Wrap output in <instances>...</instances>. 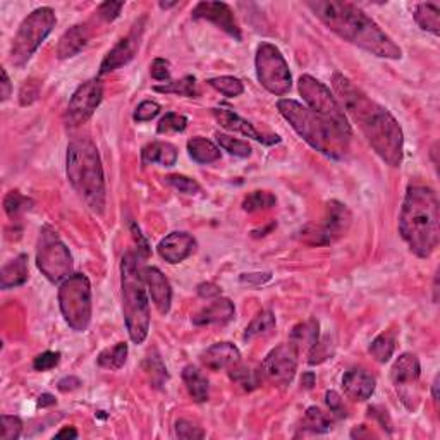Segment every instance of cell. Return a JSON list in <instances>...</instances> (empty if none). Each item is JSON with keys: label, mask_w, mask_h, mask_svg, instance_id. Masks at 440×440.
<instances>
[{"label": "cell", "mask_w": 440, "mask_h": 440, "mask_svg": "<svg viewBox=\"0 0 440 440\" xmlns=\"http://www.w3.org/2000/svg\"><path fill=\"white\" fill-rule=\"evenodd\" d=\"M301 428L310 434H327L332 428V418H329L322 410H318L317 406H311L306 410Z\"/></svg>", "instance_id": "obj_32"}, {"label": "cell", "mask_w": 440, "mask_h": 440, "mask_svg": "<svg viewBox=\"0 0 440 440\" xmlns=\"http://www.w3.org/2000/svg\"><path fill=\"white\" fill-rule=\"evenodd\" d=\"M196 291H198L199 298L203 299H214L220 296V287L214 282H202L198 287H196Z\"/></svg>", "instance_id": "obj_54"}, {"label": "cell", "mask_w": 440, "mask_h": 440, "mask_svg": "<svg viewBox=\"0 0 440 440\" xmlns=\"http://www.w3.org/2000/svg\"><path fill=\"white\" fill-rule=\"evenodd\" d=\"M298 353L293 342L274 347L263 359L262 375L275 386H289L298 370Z\"/></svg>", "instance_id": "obj_13"}, {"label": "cell", "mask_w": 440, "mask_h": 440, "mask_svg": "<svg viewBox=\"0 0 440 440\" xmlns=\"http://www.w3.org/2000/svg\"><path fill=\"white\" fill-rule=\"evenodd\" d=\"M419 374H422L419 359L411 353H403L390 368V380L399 389V387L413 386L418 382Z\"/></svg>", "instance_id": "obj_23"}, {"label": "cell", "mask_w": 440, "mask_h": 440, "mask_svg": "<svg viewBox=\"0 0 440 440\" xmlns=\"http://www.w3.org/2000/svg\"><path fill=\"white\" fill-rule=\"evenodd\" d=\"M155 91L158 93H175L181 97H198V88H196V78L195 76H184L179 81L166 83L162 86H155Z\"/></svg>", "instance_id": "obj_36"}, {"label": "cell", "mask_w": 440, "mask_h": 440, "mask_svg": "<svg viewBox=\"0 0 440 440\" xmlns=\"http://www.w3.org/2000/svg\"><path fill=\"white\" fill-rule=\"evenodd\" d=\"M439 196L432 187L415 184L404 196L399 233L407 248L419 258H428L439 246L440 215Z\"/></svg>", "instance_id": "obj_3"}, {"label": "cell", "mask_w": 440, "mask_h": 440, "mask_svg": "<svg viewBox=\"0 0 440 440\" xmlns=\"http://www.w3.org/2000/svg\"><path fill=\"white\" fill-rule=\"evenodd\" d=\"M37 265L40 272L54 284L64 282L73 275V255L50 226H43L40 229Z\"/></svg>", "instance_id": "obj_9"}, {"label": "cell", "mask_w": 440, "mask_h": 440, "mask_svg": "<svg viewBox=\"0 0 440 440\" xmlns=\"http://www.w3.org/2000/svg\"><path fill=\"white\" fill-rule=\"evenodd\" d=\"M55 404V398L52 394H42L38 398V406L40 407H45V406H52Z\"/></svg>", "instance_id": "obj_60"}, {"label": "cell", "mask_w": 440, "mask_h": 440, "mask_svg": "<svg viewBox=\"0 0 440 440\" xmlns=\"http://www.w3.org/2000/svg\"><path fill=\"white\" fill-rule=\"evenodd\" d=\"M277 203V198L274 195L269 193V191H253L245 198L243 202V210L250 212H260V210H267V208H272Z\"/></svg>", "instance_id": "obj_39"}, {"label": "cell", "mask_w": 440, "mask_h": 440, "mask_svg": "<svg viewBox=\"0 0 440 440\" xmlns=\"http://www.w3.org/2000/svg\"><path fill=\"white\" fill-rule=\"evenodd\" d=\"M375 386H377V382H375L374 375L368 374L363 368H351L342 377L344 392L353 401H368L374 395Z\"/></svg>", "instance_id": "obj_20"}, {"label": "cell", "mask_w": 440, "mask_h": 440, "mask_svg": "<svg viewBox=\"0 0 440 440\" xmlns=\"http://www.w3.org/2000/svg\"><path fill=\"white\" fill-rule=\"evenodd\" d=\"M332 354H334V344H332V339L327 335V337H323L322 341L318 339V341L310 347V351H308V363H310V365H320V363H323L325 359H329Z\"/></svg>", "instance_id": "obj_42"}, {"label": "cell", "mask_w": 440, "mask_h": 440, "mask_svg": "<svg viewBox=\"0 0 440 440\" xmlns=\"http://www.w3.org/2000/svg\"><path fill=\"white\" fill-rule=\"evenodd\" d=\"M208 85L214 90H217L219 93H222L224 97H239L245 91V85H243L241 79L234 78V76H220V78H212L208 79Z\"/></svg>", "instance_id": "obj_37"}, {"label": "cell", "mask_w": 440, "mask_h": 440, "mask_svg": "<svg viewBox=\"0 0 440 440\" xmlns=\"http://www.w3.org/2000/svg\"><path fill=\"white\" fill-rule=\"evenodd\" d=\"M150 74L151 78L157 79V81H169L170 79V62L166 61V59H155L151 62L150 67Z\"/></svg>", "instance_id": "obj_49"}, {"label": "cell", "mask_w": 440, "mask_h": 440, "mask_svg": "<svg viewBox=\"0 0 440 440\" xmlns=\"http://www.w3.org/2000/svg\"><path fill=\"white\" fill-rule=\"evenodd\" d=\"M229 377H231V380H233V382L238 383V386H241L243 389H246V390L257 389L258 383H260L258 375L255 374V371H251L250 368L243 366L241 363H238V365L231 368Z\"/></svg>", "instance_id": "obj_41"}, {"label": "cell", "mask_w": 440, "mask_h": 440, "mask_svg": "<svg viewBox=\"0 0 440 440\" xmlns=\"http://www.w3.org/2000/svg\"><path fill=\"white\" fill-rule=\"evenodd\" d=\"M432 395H434V401H439V375L434 378V383H432Z\"/></svg>", "instance_id": "obj_61"}, {"label": "cell", "mask_w": 440, "mask_h": 440, "mask_svg": "<svg viewBox=\"0 0 440 440\" xmlns=\"http://www.w3.org/2000/svg\"><path fill=\"white\" fill-rule=\"evenodd\" d=\"M55 439H78V430L74 427H64L55 434Z\"/></svg>", "instance_id": "obj_58"}, {"label": "cell", "mask_w": 440, "mask_h": 440, "mask_svg": "<svg viewBox=\"0 0 440 440\" xmlns=\"http://www.w3.org/2000/svg\"><path fill=\"white\" fill-rule=\"evenodd\" d=\"M145 371L148 377H150V382L154 383V387H157V389H162V387L166 386L167 378H169L167 368L163 365L162 358H160L157 351H154V353L146 356Z\"/></svg>", "instance_id": "obj_34"}, {"label": "cell", "mask_w": 440, "mask_h": 440, "mask_svg": "<svg viewBox=\"0 0 440 440\" xmlns=\"http://www.w3.org/2000/svg\"><path fill=\"white\" fill-rule=\"evenodd\" d=\"M79 386H81V380H79L78 377H64L62 380H59L57 389L61 392H71V390L78 389Z\"/></svg>", "instance_id": "obj_55"}, {"label": "cell", "mask_w": 440, "mask_h": 440, "mask_svg": "<svg viewBox=\"0 0 440 440\" xmlns=\"http://www.w3.org/2000/svg\"><path fill=\"white\" fill-rule=\"evenodd\" d=\"M214 117L217 119V122L224 127V129L234 131V133H241V134L248 136V138L257 139V141L263 143V145H277V143H281V138H279L277 134L260 133L253 124L248 122L246 119H243L241 115H238L233 110L214 109Z\"/></svg>", "instance_id": "obj_17"}, {"label": "cell", "mask_w": 440, "mask_h": 440, "mask_svg": "<svg viewBox=\"0 0 440 440\" xmlns=\"http://www.w3.org/2000/svg\"><path fill=\"white\" fill-rule=\"evenodd\" d=\"M40 95V85L35 79H30V81H26L25 85L21 86V91H19V102H21V105H30V103H33L35 100L38 98Z\"/></svg>", "instance_id": "obj_50"}, {"label": "cell", "mask_w": 440, "mask_h": 440, "mask_svg": "<svg viewBox=\"0 0 440 440\" xmlns=\"http://www.w3.org/2000/svg\"><path fill=\"white\" fill-rule=\"evenodd\" d=\"M196 250V239L187 233H172L158 243V255L167 263H181L190 258Z\"/></svg>", "instance_id": "obj_18"}, {"label": "cell", "mask_w": 440, "mask_h": 440, "mask_svg": "<svg viewBox=\"0 0 440 440\" xmlns=\"http://www.w3.org/2000/svg\"><path fill=\"white\" fill-rule=\"evenodd\" d=\"M217 141L220 148H224L226 151H229L231 155H234V157H241V158H246L250 157L251 151H253V148H251V145L248 141H243V139H238V138H233V136H227V134H217Z\"/></svg>", "instance_id": "obj_40"}, {"label": "cell", "mask_w": 440, "mask_h": 440, "mask_svg": "<svg viewBox=\"0 0 440 440\" xmlns=\"http://www.w3.org/2000/svg\"><path fill=\"white\" fill-rule=\"evenodd\" d=\"M353 215L344 203L330 199L325 205V214L320 222L306 224L298 233L299 241L310 246H329L339 241L349 231Z\"/></svg>", "instance_id": "obj_10"}, {"label": "cell", "mask_w": 440, "mask_h": 440, "mask_svg": "<svg viewBox=\"0 0 440 440\" xmlns=\"http://www.w3.org/2000/svg\"><path fill=\"white\" fill-rule=\"evenodd\" d=\"M193 19H202V21H208L212 25H215L220 28L222 31H226L229 37H233L241 42L243 35H241V28H239L238 21H236L234 13L231 11V7L224 2H199L196 4V7L193 9Z\"/></svg>", "instance_id": "obj_15"}, {"label": "cell", "mask_w": 440, "mask_h": 440, "mask_svg": "<svg viewBox=\"0 0 440 440\" xmlns=\"http://www.w3.org/2000/svg\"><path fill=\"white\" fill-rule=\"evenodd\" d=\"M332 88L337 95L344 114L358 124L375 154L390 167H399L404 157V136L399 122L386 107L378 105L346 76H332Z\"/></svg>", "instance_id": "obj_1"}, {"label": "cell", "mask_w": 440, "mask_h": 440, "mask_svg": "<svg viewBox=\"0 0 440 440\" xmlns=\"http://www.w3.org/2000/svg\"><path fill=\"white\" fill-rule=\"evenodd\" d=\"M277 109L282 117L293 126L296 133L301 136L313 150L334 160L346 157L347 150H349L351 134H346L327 119H323L322 115L315 114L313 110L296 100H279Z\"/></svg>", "instance_id": "obj_5"}, {"label": "cell", "mask_w": 440, "mask_h": 440, "mask_svg": "<svg viewBox=\"0 0 440 440\" xmlns=\"http://www.w3.org/2000/svg\"><path fill=\"white\" fill-rule=\"evenodd\" d=\"M158 114H160L158 103L154 102V100H145V102L139 103L138 109L134 110L133 119L136 122H146V121H151L154 117H157Z\"/></svg>", "instance_id": "obj_47"}, {"label": "cell", "mask_w": 440, "mask_h": 440, "mask_svg": "<svg viewBox=\"0 0 440 440\" xmlns=\"http://www.w3.org/2000/svg\"><path fill=\"white\" fill-rule=\"evenodd\" d=\"M166 183L170 184L172 187L179 191V193L184 195H199L202 193V186L195 181V179L186 178V175L181 174H170L166 178Z\"/></svg>", "instance_id": "obj_44"}, {"label": "cell", "mask_w": 440, "mask_h": 440, "mask_svg": "<svg viewBox=\"0 0 440 440\" xmlns=\"http://www.w3.org/2000/svg\"><path fill=\"white\" fill-rule=\"evenodd\" d=\"M351 437L353 439H370V437H375V434L371 430H368V428L365 425L354 428L353 432H351Z\"/></svg>", "instance_id": "obj_57"}, {"label": "cell", "mask_w": 440, "mask_h": 440, "mask_svg": "<svg viewBox=\"0 0 440 440\" xmlns=\"http://www.w3.org/2000/svg\"><path fill=\"white\" fill-rule=\"evenodd\" d=\"M121 293L122 313L131 341L143 344L150 330V303H148L145 279L139 272L138 257L134 253H126L122 258Z\"/></svg>", "instance_id": "obj_6"}, {"label": "cell", "mask_w": 440, "mask_h": 440, "mask_svg": "<svg viewBox=\"0 0 440 440\" xmlns=\"http://www.w3.org/2000/svg\"><path fill=\"white\" fill-rule=\"evenodd\" d=\"M318 339H320L318 322L317 320H308V322H303L294 327L293 332H291L289 342H293L299 351V349H303V347L310 349V347L313 346Z\"/></svg>", "instance_id": "obj_30"}, {"label": "cell", "mask_w": 440, "mask_h": 440, "mask_svg": "<svg viewBox=\"0 0 440 440\" xmlns=\"http://www.w3.org/2000/svg\"><path fill=\"white\" fill-rule=\"evenodd\" d=\"M103 98V86L98 79H88L78 86L66 110V124L71 127L85 124L95 110L98 109Z\"/></svg>", "instance_id": "obj_14"}, {"label": "cell", "mask_w": 440, "mask_h": 440, "mask_svg": "<svg viewBox=\"0 0 440 440\" xmlns=\"http://www.w3.org/2000/svg\"><path fill=\"white\" fill-rule=\"evenodd\" d=\"M178 2H170V4H166V2H160V7L162 9H169V7H174Z\"/></svg>", "instance_id": "obj_62"}, {"label": "cell", "mask_w": 440, "mask_h": 440, "mask_svg": "<svg viewBox=\"0 0 440 440\" xmlns=\"http://www.w3.org/2000/svg\"><path fill=\"white\" fill-rule=\"evenodd\" d=\"M141 158L145 166L160 163L163 167H172L178 162V148L166 141H151L143 148Z\"/></svg>", "instance_id": "obj_25"}, {"label": "cell", "mask_w": 440, "mask_h": 440, "mask_svg": "<svg viewBox=\"0 0 440 440\" xmlns=\"http://www.w3.org/2000/svg\"><path fill=\"white\" fill-rule=\"evenodd\" d=\"M59 306L67 325L85 332L91 322V284L85 274H73L59 287Z\"/></svg>", "instance_id": "obj_8"}, {"label": "cell", "mask_w": 440, "mask_h": 440, "mask_svg": "<svg viewBox=\"0 0 440 440\" xmlns=\"http://www.w3.org/2000/svg\"><path fill=\"white\" fill-rule=\"evenodd\" d=\"M395 349V339L390 332H383L378 337L374 339L370 344V354L377 359L378 363H387L392 358Z\"/></svg>", "instance_id": "obj_35"}, {"label": "cell", "mask_w": 440, "mask_h": 440, "mask_svg": "<svg viewBox=\"0 0 440 440\" xmlns=\"http://www.w3.org/2000/svg\"><path fill=\"white\" fill-rule=\"evenodd\" d=\"M272 279L270 272H255V274H241L239 282L248 284V286H262V284L269 282Z\"/></svg>", "instance_id": "obj_53"}, {"label": "cell", "mask_w": 440, "mask_h": 440, "mask_svg": "<svg viewBox=\"0 0 440 440\" xmlns=\"http://www.w3.org/2000/svg\"><path fill=\"white\" fill-rule=\"evenodd\" d=\"M0 86H2V90H0V98H2V102H6V100L11 97V93H13V85H11V79L9 76H7L6 69H2V83H0Z\"/></svg>", "instance_id": "obj_56"}, {"label": "cell", "mask_w": 440, "mask_h": 440, "mask_svg": "<svg viewBox=\"0 0 440 440\" xmlns=\"http://www.w3.org/2000/svg\"><path fill=\"white\" fill-rule=\"evenodd\" d=\"M124 7V2H103L102 6L98 7L97 13L103 21H114V19L119 18Z\"/></svg>", "instance_id": "obj_51"}, {"label": "cell", "mask_w": 440, "mask_h": 440, "mask_svg": "<svg viewBox=\"0 0 440 440\" xmlns=\"http://www.w3.org/2000/svg\"><path fill=\"white\" fill-rule=\"evenodd\" d=\"M28 257L25 253L18 255L11 260L7 265L2 267L0 272V287L2 289H13V287L23 286L28 281Z\"/></svg>", "instance_id": "obj_26"}, {"label": "cell", "mask_w": 440, "mask_h": 440, "mask_svg": "<svg viewBox=\"0 0 440 440\" xmlns=\"http://www.w3.org/2000/svg\"><path fill=\"white\" fill-rule=\"evenodd\" d=\"M141 274L143 279H145L146 289L151 296L154 305L157 306L160 313L167 315L170 311L172 303V289L167 277L157 269V267H145Z\"/></svg>", "instance_id": "obj_19"}, {"label": "cell", "mask_w": 440, "mask_h": 440, "mask_svg": "<svg viewBox=\"0 0 440 440\" xmlns=\"http://www.w3.org/2000/svg\"><path fill=\"white\" fill-rule=\"evenodd\" d=\"M301 386L305 387V389H313V386H315V374L313 371H306V374H303Z\"/></svg>", "instance_id": "obj_59"}, {"label": "cell", "mask_w": 440, "mask_h": 440, "mask_svg": "<svg viewBox=\"0 0 440 440\" xmlns=\"http://www.w3.org/2000/svg\"><path fill=\"white\" fill-rule=\"evenodd\" d=\"M23 432V422L18 416L2 415V432H0V439L2 440H18L21 437Z\"/></svg>", "instance_id": "obj_45"}, {"label": "cell", "mask_w": 440, "mask_h": 440, "mask_svg": "<svg viewBox=\"0 0 440 440\" xmlns=\"http://www.w3.org/2000/svg\"><path fill=\"white\" fill-rule=\"evenodd\" d=\"M325 403H327V406H329L330 413L339 415V416H346V407H344L341 395H339L335 390L327 392V394H325Z\"/></svg>", "instance_id": "obj_52"}, {"label": "cell", "mask_w": 440, "mask_h": 440, "mask_svg": "<svg viewBox=\"0 0 440 440\" xmlns=\"http://www.w3.org/2000/svg\"><path fill=\"white\" fill-rule=\"evenodd\" d=\"M236 308L234 303L227 298H215L214 303L203 308L202 311L195 315L191 318L193 325L196 327H205V325H214V323H227L229 320L234 318Z\"/></svg>", "instance_id": "obj_22"}, {"label": "cell", "mask_w": 440, "mask_h": 440, "mask_svg": "<svg viewBox=\"0 0 440 440\" xmlns=\"http://www.w3.org/2000/svg\"><path fill=\"white\" fill-rule=\"evenodd\" d=\"M141 37H143V19L138 23V25L131 28L127 37H124L121 42L105 55V59H103L102 64H100V74L112 73V71L119 69V67L126 66L127 62L133 61L136 52L139 49V43H141Z\"/></svg>", "instance_id": "obj_16"}, {"label": "cell", "mask_w": 440, "mask_h": 440, "mask_svg": "<svg viewBox=\"0 0 440 440\" xmlns=\"http://www.w3.org/2000/svg\"><path fill=\"white\" fill-rule=\"evenodd\" d=\"M306 6L323 25L346 42L370 52L375 57L394 59V61L403 57V50L395 45L394 40L370 16L353 4L339 2V0H317V2H306Z\"/></svg>", "instance_id": "obj_2"}, {"label": "cell", "mask_w": 440, "mask_h": 440, "mask_svg": "<svg viewBox=\"0 0 440 440\" xmlns=\"http://www.w3.org/2000/svg\"><path fill=\"white\" fill-rule=\"evenodd\" d=\"M127 359V344L119 342L115 346L107 347L102 353L98 354L97 363L100 368H105V370H119L124 366Z\"/></svg>", "instance_id": "obj_31"}, {"label": "cell", "mask_w": 440, "mask_h": 440, "mask_svg": "<svg viewBox=\"0 0 440 440\" xmlns=\"http://www.w3.org/2000/svg\"><path fill=\"white\" fill-rule=\"evenodd\" d=\"M90 42V30L85 25H76L62 35L57 43V57L64 61V59H71L78 55Z\"/></svg>", "instance_id": "obj_24"}, {"label": "cell", "mask_w": 440, "mask_h": 440, "mask_svg": "<svg viewBox=\"0 0 440 440\" xmlns=\"http://www.w3.org/2000/svg\"><path fill=\"white\" fill-rule=\"evenodd\" d=\"M187 126V117H184L181 114H175V112H169V114L163 115L160 119L157 126L158 134H169V133H183Z\"/></svg>", "instance_id": "obj_43"}, {"label": "cell", "mask_w": 440, "mask_h": 440, "mask_svg": "<svg viewBox=\"0 0 440 440\" xmlns=\"http://www.w3.org/2000/svg\"><path fill=\"white\" fill-rule=\"evenodd\" d=\"M298 88L308 109L313 110L315 114L322 115L323 119H327V121L334 124L335 127H339L346 134H351L349 121H347L342 107L339 105L337 98L330 93L329 88L323 85L322 81L315 79L313 76L305 74L299 78Z\"/></svg>", "instance_id": "obj_12"}, {"label": "cell", "mask_w": 440, "mask_h": 440, "mask_svg": "<svg viewBox=\"0 0 440 440\" xmlns=\"http://www.w3.org/2000/svg\"><path fill=\"white\" fill-rule=\"evenodd\" d=\"M275 317L270 310L265 311H260V313L250 322V325L246 327L245 330V341H251V339L260 337V335H265L269 334L270 330L275 329Z\"/></svg>", "instance_id": "obj_33"}, {"label": "cell", "mask_w": 440, "mask_h": 440, "mask_svg": "<svg viewBox=\"0 0 440 440\" xmlns=\"http://www.w3.org/2000/svg\"><path fill=\"white\" fill-rule=\"evenodd\" d=\"M33 207V199H30L28 196L21 195L19 191H11L4 198V210L9 215V219L16 220L21 214H25L26 210Z\"/></svg>", "instance_id": "obj_38"}, {"label": "cell", "mask_w": 440, "mask_h": 440, "mask_svg": "<svg viewBox=\"0 0 440 440\" xmlns=\"http://www.w3.org/2000/svg\"><path fill=\"white\" fill-rule=\"evenodd\" d=\"M175 435L184 440H195L205 437V432H203L199 427H196L193 422H190V419H178V422H175Z\"/></svg>", "instance_id": "obj_46"}, {"label": "cell", "mask_w": 440, "mask_h": 440, "mask_svg": "<svg viewBox=\"0 0 440 440\" xmlns=\"http://www.w3.org/2000/svg\"><path fill=\"white\" fill-rule=\"evenodd\" d=\"M183 380L186 383V389L195 403H205L210 398V386L208 380L198 368L193 365L184 366Z\"/></svg>", "instance_id": "obj_27"}, {"label": "cell", "mask_w": 440, "mask_h": 440, "mask_svg": "<svg viewBox=\"0 0 440 440\" xmlns=\"http://www.w3.org/2000/svg\"><path fill=\"white\" fill-rule=\"evenodd\" d=\"M61 361V353H54V351H45V353L38 354L33 361V368L37 371H49L55 368Z\"/></svg>", "instance_id": "obj_48"}, {"label": "cell", "mask_w": 440, "mask_h": 440, "mask_svg": "<svg viewBox=\"0 0 440 440\" xmlns=\"http://www.w3.org/2000/svg\"><path fill=\"white\" fill-rule=\"evenodd\" d=\"M255 66H257L260 85L267 91L277 95V97L289 93L291 86H293V76H291L289 66L277 47L272 43H262L257 49Z\"/></svg>", "instance_id": "obj_11"}, {"label": "cell", "mask_w": 440, "mask_h": 440, "mask_svg": "<svg viewBox=\"0 0 440 440\" xmlns=\"http://www.w3.org/2000/svg\"><path fill=\"white\" fill-rule=\"evenodd\" d=\"M415 21L422 30L430 31L437 37L440 33V7L434 2L418 4L415 9Z\"/></svg>", "instance_id": "obj_29"}, {"label": "cell", "mask_w": 440, "mask_h": 440, "mask_svg": "<svg viewBox=\"0 0 440 440\" xmlns=\"http://www.w3.org/2000/svg\"><path fill=\"white\" fill-rule=\"evenodd\" d=\"M66 172L73 190L86 207L102 215L107 203L105 175L98 148L90 138H74L67 146Z\"/></svg>", "instance_id": "obj_4"}, {"label": "cell", "mask_w": 440, "mask_h": 440, "mask_svg": "<svg viewBox=\"0 0 440 440\" xmlns=\"http://www.w3.org/2000/svg\"><path fill=\"white\" fill-rule=\"evenodd\" d=\"M202 363L208 370L220 371L231 370V368L241 363V353L238 347L231 342H217L210 346L202 354Z\"/></svg>", "instance_id": "obj_21"}, {"label": "cell", "mask_w": 440, "mask_h": 440, "mask_svg": "<svg viewBox=\"0 0 440 440\" xmlns=\"http://www.w3.org/2000/svg\"><path fill=\"white\" fill-rule=\"evenodd\" d=\"M57 18L50 7H38L31 14H28L25 21L16 33L13 47H11V62L14 67H23L33 57L38 47L45 42V38L55 28Z\"/></svg>", "instance_id": "obj_7"}, {"label": "cell", "mask_w": 440, "mask_h": 440, "mask_svg": "<svg viewBox=\"0 0 440 440\" xmlns=\"http://www.w3.org/2000/svg\"><path fill=\"white\" fill-rule=\"evenodd\" d=\"M187 151L190 157L198 163H212L220 160V148L202 136H195L187 141Z\"/></svg>", "instance_id": "obj_28"}]
</instances>
